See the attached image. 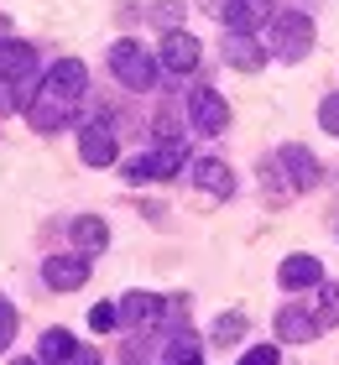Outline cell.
<instances>
[{
	"mask_svg": "<svg viewBox=\"0 0 339 365\" xmlns=\"http://www.w3.org/2000/svg\"><path fill=\"white\" fill-rule=\"evenodd\" d=\"M162 365H203V350H198L193 329H178V334H167V350H162Z\"/></svg>",
	"mask_w": 339,
	"mask_h": 365,
	"instance_id": "19",
	"label": "cell"
},
{
	"mask_svg": "<svg viewBox=\"0 0 339 365\" xmlns=\"http://www.w3.org/2000/svg\"><path fill=\"white\" fill-rule=\"evenodd\" d=\"M115 152H121V146H115V130H110L105 115H99V120H89V125L79 130V157L89 162V168H110Z\"/></svg>",
	"mask_w": 339,
	"mask_h": 365,
	"instance_id": "11",
	"label": "cell"
},
{
	"mask_svg": "<svg viewBox=\"0 0 339 365\" xmlns=\"http://www.w3.org/2000/svg\"><path fill=\"white\" fill-rule=\"evenodd\" d=\"M68 235H74L79 256H94V251H105V245H110V225L99 220V214H79V220L68 225Z\"/></svg>",
	"mask_w": 339,
	"mask_h": 365,
	"instance_id": "16",
	"label": "cell"
},
{
	"mask_svg": "<svg viewBox=\"0 0 339 365\" xmlns=\"http://www.w3.org/2000/svg\"><path fill=\"white\" fill-rule=\"evenodd\" d=\"M318 324H339V282H324L318 287Z\"/></svg>",
	"mask_w": 339,
	"mask_h": 365,
	"instance_id": "20",
	"label": "cell"
},
{
	"mask_svg": "<svg viewBox=\"0 0 339 365\" xmlns=\"http://www.w3.org/2000/svg\"><path fill=\"white\" fill-rule=\"evenodd\" d=\"M6 42H11V21L0 16V47H6Z\"/></svg>",
	"mask_w": 339,
	"mask_h": 365,
	"instance_id": "28",
	"label": "cell"
},
{
	"mask_svg": "<svg viewBox=\"0 0 339 365\" xmlns=\"http://www.w3.org/2000/svg\"><path fill=\"white\" fill-rule=\"evenodd\" d=\"M318 125H324L329 136H339V89L324 94V105H318Z\"/></svg>",
	"mask_w": 339,
	"mask_h": 365,
	"instance_id": "23",
	"label": "cell"
},
{
	"mask_svg": "<svg viewBox=\"0 0 339 365\" xmlns=\"http://www.w3.org/2000/svg\"><path fill=\"white\" fill-rule=\"evenodd\" d=\"M157 63H162V73L188 78L198 68V37H188V31H167L162 47H157Z\"/></svg>",
	"mask_w": 339,
	"mask_h": 365,
	"instance_id": "8",
	"label": "cell"
},
{
	"mask_svg": "<svg viewBox=\"0 0 339 365\" xmlns=\"http://www.w3.org/2000/svg\"><path fill=\"white\" fill-rule=\"evenodd\" d=\"M0 78H6V84L21 94V105H31V99H37V47H26V42H6L0 47Z\"/></svg>",
	"mask_w": 339,
	"mask_h": 365,
	"instance_id": "4",
	"label": "cell"
},
{
	"mask_svg": "<svg viewBox=\"0 0 339 365\" xmlns=\"http://www.w3.org/2000/svg\"><path fill=\"white\" fill-rule=\"evenodd\" d=\"M110 68H115V78H121L126 89H136V94H146L151 84H157V73H162V63L146 53L141 42H131V37H121L110 47Z\"/></svg>",
	"mask_w": 339,
	"mask_h": 365,
	"instance_id": "3",
	"label": "cell"
},
{
	"mask_svg": "<svg viewBox=\"0 0 339 365\" xmlns=\"http://www.w3.org/2000/svg\"><path fill=\"white\" fill-rule=\"evenodd\" d=\"M115 324H121V308H115V303H99V308H89V329H94V334H110Z\"/></svg>",
	"mask_w": 339,
	"mask_h": 365,
	"instance_id": "22",
	"label": "cell"
},
{
	"mask_svg": "<svg viewBox=\"0 0 339 365\" xmlns=\"http://www.w3.org/2000/svg\"><path fill=\"white\" fill-rule=\"evenodd\" d=\"M318 324L313 319V308H298V303H287L282 313H277V339H287V344H313L318 339Z\"/></svg>",
	"mask_w": 339,
	"mask_h": 365,
	"instance_id": "13",
	"label": "cell"
},
{
	"mask_svg": "<svg viewBox=\"0 0 339 365\" xmlns=\"http://www.w3.org/2000/svg\"><path fill=\"white\" fill-rule=\"evenodd\" d=\"M277 173H287V188L293 193H308V188H318V157L308 152V146H282L277 152Z\"/></svg>",
	"mask_w": 339,
	"mask_h": 365,
	"instance_id": "7",
	"label": "cell"
},
{
	"mask_svg": "<svg viewBox=\"0 0 339 365\" xmlns=\"http://www.w3.org/2000/svg\"><path fill=\"white\" fill-rule=\"evenodd\" d=\"M266 42L256 37V31H225V63L241 73H261L266 68Z\"/></svg>",
	"mask_w": 339,
	"mask_h": 365,
	"instance_id": "9",
	"label": "cell"
},
{
	"mask_svg": "<svg viewBox=\"0 0 339 365\" xmlns=\"http://www.w3.org/2000/svg\"><path fill=\"white\" fill-rule=\"evenodd\" d=\"M37 360L42 365H68V360H79V344L68 329H47V334L37 339Z\"/></svg>",
	"mask_w": 339,
	"mask_h": 365,
	"instance_id": "17",
	"label": "cell"
},
{
	"mask_svg": "<svg viewBox=\"0 0 339 365\" xmlns=\"http://www.w3.org/2000/svg\"><path fill=\"white\" fill-rule=\"evenodd\" d=\"M241 334H246V313H219L214 319V339L219 344H235Z\"/></svg>",
	"mask_w": 339,
	"mask_h": 365,
	"instance_id": "21",
	"label": "cell"
},
{
	"mask_svg": "<svg viewBox=\"0 0 339 365\" xmlns=\"http://www.w3.org/2000/svg\"><path fill=\"white\" fill-rule=\"evenodd\" d=\"M282 355H277V344H251V350L241 355V365H277Z\"/></svg>",
	"mask_w": 339,
	"mask_h": 365,
	"instance_id": "25",
	"label": "cell"
},
{
	"mask_svg": "<svg viewBox=\"0 0 339 365\" xmlns=\"http://www.w3.org/2000/svg\"><path fill=\"white\" fill-rule=\"evenodd\" d=\"M11 334H16V308L6 303V297H0V355L11 350Z\"/></svg>",
	"mask_w": 339,
	"mask_h": 365,
	"instance_id": "24",
	"label": "cell"
},
{
	"mask_svg": "<svg viewBox=\"0 0 339 365\" xmlns=\"http://www.w3.org/2000/svg\"><path fill=\"white\" fill-rule=\"evenodd\" d=\"M308 47H313V16L308 11H277L271 16V26H266V53L271 58L298 63V58H308Z\"/></svg>",
	"mask_w": 339,
	"mask_h": 365,
	"instance_id": "2",
	"label": "cell"
},
{
	"mask_svg": "<svg viewBox=\"0 0 339 365\" xmlns=\"http://www.w3.org/2000/svg\"><path fill=\"white\" fill-rule=\"evenodd\" d=\"M266 16H271V0H230L225 26L230 31H256V21H266Z\"/></svg>",
	"mask_w": 339,
	"mask_h": 365,
	"instance_id": "18",
	"label": "cell"
},
{
	"mask_svg": "<svg viewBox=\"0 0 339 365\" xmlns=\"http://www.w3.org/2000/svg\"><path fill=\"white\" fill-rule=\"evenodd\" d=\"M188 125L198 130V136H219V130H230V105H225V94L209 89V84H198L188 94Z\"/></svg>",
	"mask_w": 339,
	"mask_h": 365,
	"instance_id": "6",
	"label": "cell"
},
{
	"mask_svg": "<svg viewBox=\"0 0 339 365\" xmlns=\"http://www.w3.org/2000/svg\"><path fill=\"white\" fill-rule=\"evenodd\" d=\"M178 173H183V146L178 141H157L151 152L126 162V178L131 182H162V178H178Z\"/></svg>",
	"mask_w": 339,
	"mask_h": 365,
	"instance_id": "5",
	"label": "cell"
},
{
	"mask_svg": "<svg viewBox=\"0 0 339 365\" xmlns=\"http://www.w3.org/2000/svg\"><path fill=\"white\" fill-rule=\"evenodd\" d=\"M11 365H42V360H11Z\"/></svg>",
	"mask_w": 339,
	"mask_h": 365,
	"instance_id": "29",
	"label": "cell"
},
{
	"mask_svg": "<svg viewBox=\"0 0 339 365\" xmlns=\"http://www.w3.org/2000/svg\"><path fill=\"white\" fill-rule=\"evenodd\" d=\"M84 89H89V68H84L79 58H63V63H53V68L42 73V89H37V99L26 105V120H31V130H42V136L63 130L68 120H74V110H79Z\"/></svg>",
	"mask_w": 339,
	"mask_h": 365,
	"instance_id": "1",
	"label": "cell"
},
{
	"mask_svg": "<svg viewBox=\"0 0 339 365\" xmlns=\"http://www.w3.org/2000/svg\"><path fill=\"white\" fill-rule=\"evenodd\" d=\"M188 178L198 182L203 193H214V198H230V193H235V173H230L219 157H198V162H188Z\"/></svg>",
	"mask_w": 339,
	"mask_h": 365,
	"instance_id": "15",
	"label": "cell"
},
{
	"mask_svg": "<svg viewBox=\"0 0 339 365\" xmlns=\"http://www.w3.org/2000/svg\"><path fill=\"white\" fill-rule=\"evenodd\" d=\"M11 110H26V105H21V94H16L6 78H0V115H11Z\"/></svg>",
	"mask_w": 339,
	"mask_h": 365,
	"instance_id": "26",
	"label": "cell"
},
{
	"mask_svg": "<svg viewBox=\"0 0 339 365\" xmlns=\"http://www.w3.org/2000/svg\"><path fill=\"white\" fill-rule=\"evenodd\" d=\"M42 282L53 292H74L89 282V256H47L42 261Z\"/></svg>",
	"mask_w": 339,
	"mask_h": 365,
	"instance_id": "12",
	"label": "cell"
},
{
	"mask_svg": "<svg viewBox=\"0 0 339 365\" xmlns=\"http://www.w3.org/2000/svg\"><path fill=\"white\" fill-rule=\"evenodd\" d=\"M162 319H167V297H157V292H126L121 297V324L136 329V334H146Z\"/></svg>",
	"mask_w": 339,
	"mask_h": 365,
	"instance_id": "10",
	"label": "cell"
},
{
	"mask_svg": "<svg viewBox=\"0 0 339 365\" xmlns=\"http://www.w3.org/2000/svg\"><path fill=\"white\" fill-rule=\"evenodd\" d=\"M178 6H183V0H157V21L173 26V21H178ZM173 31H178V26H173Z\"/></svg>",
	"mask_w": 339,
	"mask_h": 365,
	"instance_id": "27",
	"label": "cell"
},
{
	"mask_svg": "<svg viewBox=\"0 0 339 365\" xmlns=\"http://www.w3.org/2000/svg\"><path fill=\"white\" fill-rule=\"evenodd\" d=\"M277 282L287 292H303V287H324V261L318 256H287L277 267Z\"/></svg>",
	"mask_w": 339,
	"mask_h": 365,
	"instance_id": "14",
	"label": "cell"
}]
</instances>
